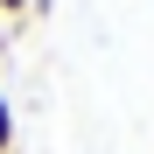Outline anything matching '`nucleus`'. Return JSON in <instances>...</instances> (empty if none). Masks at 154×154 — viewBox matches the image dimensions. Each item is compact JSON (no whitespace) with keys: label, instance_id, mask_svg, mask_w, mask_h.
Segmentation results:
<instances>
[{"label":"nucleus","instance_id":"f257e3e1","mask_svg":"<svg viewBox=\"0 0 154 154\" xmlns=\"http://www.w3.org/2000/svg\"><path fill=\"white\" fill-rule=\"evenodd\" d=\"M0 154H14V105L0 98Z\"/></svg>","mask_w":154,"mask_h":154},{"label":"nucleus","instance_id":"f03ea898","mask_svg":"<svg viewBox=\"0 0 154 154\" xmlns=\"http://www.w3.org/2000/svg\"><path fill=\"white\" fill-rule=\"evenodd\" d=\"M0 14H7V21H14V14H28V0H0Z\"/></svg>","mask_w":154,"mask_h":154}]
</instances>
